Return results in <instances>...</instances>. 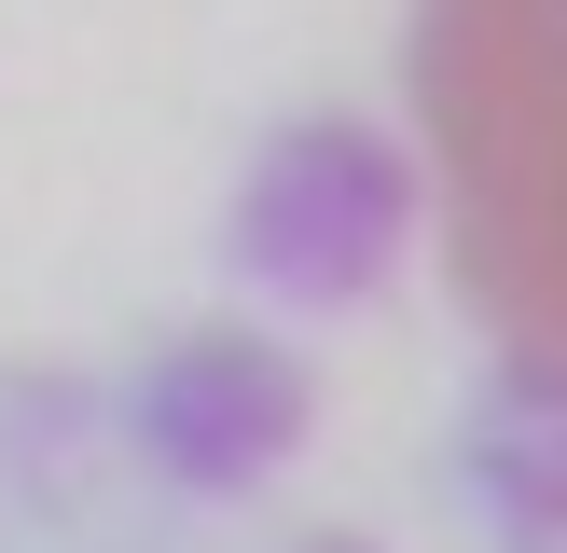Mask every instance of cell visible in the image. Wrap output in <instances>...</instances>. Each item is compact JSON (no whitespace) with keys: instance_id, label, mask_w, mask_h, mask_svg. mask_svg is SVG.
I'll return each instance as SVG.
<instances>
[{"instance_id":"277c9868","label":"cell","mask_w":567,"mask_h":553,"mask_svg":"<svg viewBox=\"0 0 567 553\" xmlns=\"http://www.w3.org/2000/svg\"><path fill=\"white\" fill-rule=\"evenodd\" d=\"M277 553H374V540H347V525H305V540H277Z\"/></svg>"},{"instance_id":"7a4b0ae2","label":"cell","mask_w":567,"mask_h":553,"mask_svg":"<svg viewBox=\"0 0 567 553\" xmlns=\"http://www.w3.org/2000/svg\"><path fill=\"white\" fill-rule=\"evenodd\" d=\"M305 429H319V374L249 319H194L125 374V442L181 498H249L264 470L305 457Z\"/></svg>"},{"instance_id":"3957f363","label":"cell","mask_w":567,"mask_h":553,"mask_svg":"<svg viewBox=\"0 0 567 553\" xmlns=\"http://www.w3.org/2000/svg\"><path fill=\"white\" fill-rule=\"evenodd\" d=\"M457 457H471V498H485L526 553L567 540V359L513 346L498 387L471 401V442H457Z\"/></svg>"},{"instance_id":"6da1fadb","label":"cell","mask_w":567,"mask_h":553,"mask_svg":"<svg viewBox=\"0 0 567 553\" xmlns=\"http://www.w3.org/2000/svg\"><path fill=\"white\" fill-rule=\"evenodd\" d=\"M402 236H415V153L374 111H291L236 166V208H221V263L264 304H305V319L388 291Z\"/></svg>"}]
</instances>
